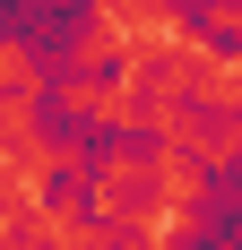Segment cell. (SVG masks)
I'll list each match as a JSON object with an SVG mask.
<instances>
[{
	"instance_id": "1",
	"label": "cell",
	"mask_w": 242,
	"mask_h": 250,
	"mask_svg": "<svg viewBox=\"0 0 242 250\" xmlns=\"http://www.w3.org/2000/svg\"><path fill=\"white\" fill-rule=\"evenodd\" d=\"M139 138L182 147L191 164H208V173H234V155H242V112H208V104H191V95H165V104H147V129H139Z\"/></svg>"
},
{
	"instance_id": "2",
	"label": "cell",
	"mask_w": 242,
	"mask_h": 250,
	"mask_svg": "<svg viewBox=\"0 0 242 250\" xmlns=\"http://www.w3.org/2000/svg\"><path fill=\"white\" fill-rule=\"evenodd\" d=\"M44 86H52V43L26 35V26H0V95L44 104Z\"/></svg>"
}]
</instances>
